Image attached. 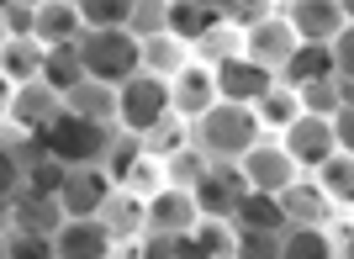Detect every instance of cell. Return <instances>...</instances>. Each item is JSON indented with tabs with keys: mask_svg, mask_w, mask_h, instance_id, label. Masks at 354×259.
I'll return each mask as SVG.
<instances>
[{
	"mask_svg": "<svg viewBox=\"0 0 354 259\" xmlns=\"http://www.w3.org/2000/svg\"><path fill=\"white\" fill-rule=\"evenodd\" d=\"M254 138H265V127H259L254 106H243V101H212L207 111H196L185 122V143L207 164H233Z\"/></svg>",
	"mask_w": 354,
	"mask_h": 259,
	"instance_id": "obj_1",
	"label": "cell"
},
{
	"mask_svg": "<svg viewBox=\"0 0 354 259\" xmlns=\"http://www.w3.org/2000/svg\"><path fill=\"white\" fill-rule=\"evenodd\" d=\"M74 48H80L85 74L111 80V85H122V80L138 69V37L127 27H85L74 37Z\"/></svg>",
	"mask_w": 354,
	"mask_h": 259,
	"instance_id": "obj_2",
	"label": "cell"
},
{
	"mask_svg": "<svg viewBox=\"0 0 354 259\" xmlns=\"http://www.w3.org/2000/svg\"><path fill=\"white\" fill-rule=\"evenodd\" d=\"M164 116H175L169 111V80H159V74H148V69H133L117 85V127L143 138V132L159 127Z\"/></svg>",
	"mask_w": 354,
	"mask_h": 259,
	"instance_id": "obj_3",
	"label": "cell"
},
{
	"mask_svg": "<svg viewBox=\"0 0 354 259\" xmlns=\"http://www.w3.org/2000/svg\"><path fill=\"white\" fill-rule=\"evenodd\" d=\"M233 170H238V180H243V190H270V196H275L281 186H291L296 175H301V164L265 132V138H254V143L233 159Z\"/></svg>",
	"mask_w": 354,
	"mask_h": 259,
	"instance_id": "obj_4",
	"label": "cell"
},
{
	"mask_svg": "<svg viewBox=\"0 0 354 259\" xmlns=\"http://www.w3.org/2000/svg\"><path fill=\"white\" fill-rule=\"evenodd\" d=\"M111 175H106L101 159H85V164H64V180H59V206L64 217H95L101 202L111 196Z\"/></svg>",
	"mask_w": 354,
	"mask_h": 259,
	"instance_id": "obj_5",
	"label": "cell"
},
{
	"mask_svg": "<svg viewBox=\"0 0 354 259\" xmlns=\"http://www.w3.org/2000/svg\"><path fill=\"white\" fill-rule=\"evenodd\" d=\"M212 85H217V101H243V106H254L270 85H275V69L254 64L249 53H227V58H217V64H212Z\"/></svg>",
	"mask_w": 354,
	"mask_h": 259,
	"instance_id": "obj_6",
	"label": "cell"
},
{
	"mask_svg": "<svg viewBox=\"0 0 354 259\" xmlns=\"http://www.w3.org/2000/svg\"><path fill=\"white\" fill-rule=\"evenodd\" d=\"M48 154L64 159V164H85V159H101L106 138H111V127H101V122H85V116H69L64 111L59 122H48Z\"/></svg>",
	"mask_w": 354,
	"mask_h": 259,
	"instance_id": "obj_7",
	"label": "cell"
},
{
	"mask_svg": "<svg viewBox=\"0 0 354 259\" xmlns=\"http://www.w3.org/2000/svg\"><path fill=\"white\" fill-rule=\"evenodd\" d=\"M275 143L286 148V154L301 164V170H312V164H323L328 154H333V127H328V116H317V111H296L291 122H286L281 132H275Z\"/></svg>",
	"mask_w": 354,
	"mask_h": 259,
	"instance_id": "obj_8",
	"label": "cell"
},
{
	"mask_svg": "<svg viewBox=\"0 0 354 259\" xmlns=\"http://www.w3.org/2000/svg\"><path fill=\"white\" fill-rule=\"evenodd\" d=\"M196 196L185 186H169L164 180L153 196L143 202V233H159V238H175V233H191L196 228Z\"/></svg>",
	"mask_w": 354,
	"mask_h": 259,
	"instance_id": "obj_9",
	"label": "cell"
},
{
	"mask_svg": "<svg viewBox=\"0 0 354 259\" xmlns=\"http://www.w3.org/2000/svg\"><path fill=\"white\" fill-rule=\"evenodd\" d=\"M296 43H301V37L291 32L286 11H265V16H254V21H243V53H249L254 64H265V69H281Z\"/></svg>",
	"mask_w": 354,
	"mask_h": 259,
	"instance_id": "obj_10",
	"label": "cell"
},
{
	"mask_svg": "<svg viewBox=\"0 0 354 259\" xmlns=\"http://www.w3.org/2000/svg\"><path fill=\"white\" fill-rule=\"evenodd\" d=\"M64 116V96L48 80H21L11 90V106H6V122L21 132H43L48 122H59Z\"/></svg>",
	"mask_w": 354,
	"mask_h": 259,
	"instance_id": "obj_11",
	"label": "cell"
},
{
	"mask_svg": "<svg viewBox=\"0 0 354 259\" xmlns=\"http://www.w3.org/2000/svg\"><path fill=\"white\" fill-rule=\"evenodd\" d=\"M117 238L101 217H64L53 228V259H111Z\"/></svg>",
	"mask_w": 354,
	"mask_h": 259,
	"instance_id": "obj_12",
	"label": "cell"
},
{
	"mask_svg": "<svg viewBox=\"0 0 354 259\" xmlns=\"http://www.w3.org/2000/svg\"><path fill=\"white\" fill-rule=\"evenodd\" d=\"M212 101H217V85H212V64L191 58L185 69L169 74V111H175L180 122H191V116H196V111H207Z\"/></svg>",
	"mask_w": 354,
	"mask_h": 259,
	"instance_id": "obj_13",
	"label": "cell"
},
{
	"mask_svg": "<svg viewBox=\"0 0 354 259\" xmlns=\"http://www.w3.org/2000/svg\"><path fill=\"white\" fill-rule=\"evenodd\" d=\"M64 111L85 116V122H101V127H117V85H111V80H95V74H80V80L64 90Z\"/></svg>",
	"mask_w": 354,
	"mask_h": 259,
	"instance_id": "obj_14",
	"label": "cell"
},
{
	"mask_svg": "<svg viewBox=\"0 0 354 259\" xmlns=\"http://www.w3.org/2000/svg\"><path fill=\"white\" fill-rule=\"evenodd\" d=\"M281 11H286V21H291L296 37H312V43H328L339 27H354L339 0H291V6H281Z\"/></svg>",
	"mask_w": 354,
	"mask_h": 259,
	"instance_id": "obj_15",
	"label": "cell"
},
{
	"mask_svg": "<svg viewBox=\"0 0 354 259\" xmlns=\"http://www.w3.org/2000/svg\"><path fill=\"white\" fill-rule=\"evenodd\" d=\"M238 190H243V180H238L233 164H207V175L191 186V196H196V212L201 217H233Z\"/></svg>",
	"mask_w": 354,
	"mask_h": 259,
	"instance_id": "obj_16",
	"label": "cell"
},
{
	"mask_svg": "<svg viewBox=\"0 0 354 259\" xmlns=\"http://www.w3.org/2000/svg\"><path fill=\"white\" fill-rule=\"evenodd\" d=\"M275 202H281L286 222H312V228H323L328 217H333V202H328L323 186L307 180V175H296L291 186H281V190H275Z\"/></svg>",
	"mask_w": 354,
	"mask_h": 259,
	"instance_id": "obj_17",
	"label": "cell"
},
{
	"mask_svg": "<svg viewBox=\"0 0 354 259\" xmlns=\"http://www.w3.org/2000/svg\"><path fill=\"white\" fill-rule=\"evenodd\" d=\"M191 64V43L185 37H175V32H148V37H138V69L159 74V80H169L175 69H185Z\"/></svg>",
	"mask_w": 354,
	"mask_h": 259,
	"instance_id": "obj_18",
	"label": "cell"
},
{
	"mask_svg": "<svg viewBox=\"0 0 354 259\" xmlns=\"http://www.w3.org/2000/svg\"><path fill=\"white\" fill-rule=\"evenodd\" d=\"M85 32V21H80V6L74 0H37V21H32V37L43 48L53 43H74Z\"/></svg>",
	"mask_w": 354,
	"mask_h": 259,
	"instance_id": "obj_19",
	"label": "cell"
},
{
	"mask_svg": "<svg viewBox=\"0 0 354 259\" xmlns=\"http://www.w3.org/2000/svg\"><path fill=\"white\" fill-rule=\"evenodd\" d=\"M64 222L59 196H11V228L16 233H37V238H53V228Z\"/></svg>",
	"mask_w": 354,
	"mask_h": 259,
	"instance_id": "obj_20",
	"label": "cell"
},
{
	"mask_svg": "<svg viewBox=\"0 0 354 259\" xmlns=\"http://www.w3.org/2000/svg\"><path fill=\"white\" fill-rule=\"evenodd\" d=\"M111 228V238H143V196L138 190H127V186H111V196L101 202V212H95Z\"/></svg>",
	"mask_w": 354,
	"mask_h": 259,
	"instance_id": "obj_21",
	"label": "cell"
},
{
	"mask_svg": "<svg viewBox=\"0 0 354 259\" xmlns=\"http://www.w3.org/2000/svg\"><path fill=\"white\" fill-rule=\"evenodd\" d=\"M312 180L323 186V196L333 206H349L354 202V154L349 148H333L323 164H312Z\"/></svg>",
	"mask_w": 354,
	"mask_h": 259,
	"instance_id": "obj_22",
	"label": "cell"
},
{
	"mask_svg": "<svg viewBox=\"0 0 354 259\" xmlns=\"http://www.w3.org/2000/svg\"><path fill=\"white\" fill-rule=\"evenodd\" d=\"M222 16L227 11H222V6H207V0H169V6H164V27L175 32V37H185V43H196Z\"/></svg>",
	"mask_w": 354,
	"mask_h": 259,
	"instance_id": "obj_23",
	"label": "cell"
},
{
	"mask_svg": "<svg viewBox=\"0 0 354 259\" xmlns=\"http://www.w3.org/2000/svg\"><path fill=\"white\" fill-rule=\"evenodd\" d=\"M233 222H238V228H259V233H281L286 212H281V202H275L270 190H238Z\"/></svg>",
	"mask_w": 354,
	"mask_h": 259,
	"instance_id": "obj_24",
	"label": "cell"
},
{
	"mask_svg": "<svg viewBox=\"0 0 354 259\" xmlns=\"http://www.w3.org/2000/svg\"><path fill=\"white\" fill-rule=\"evenodd\" d=\"M191 244H196V254H201V259H233L238 222H233V217H196Z\"/></svg>",
	"mask_w": 354,
	"mask_h": 259,
	"instance_id": "obj_25",
	"label": "cell"
},
{
	"mask_svg": "<svg viewBox=\"0 0 354 259\" xmlns=\"http://www.w3.org/2000/svg\"><path fill=\"white\" fill-rule=\"evenodd\" d=\"M37 69H43V43L37 37H0V74L6 80H37Z\"/></svg>",
	"mask_w": 354,
	"mask_h": 259,
	"instance_id": "obj_26",
	"label": "cell"
},
{
	"mask_svg": "<svg viewBox=\"0 0 354 259\" xmlns=\"http://www.w3.org/2000/svg\"><path fill=\"white\" fill-rule=\"evenodd\" d=\"M227 53H243V27L238 21H212L201 37L191 43V58H201V64H217V58H227Z\"/></svg>",
	"mask_w": 354,
	"mask_h": 259,
	"instance_id": "obj_27",
	"label": "cell"
},
{
	"mask_svg": "<svg viewBox=\"0 0 354 259\" xmlns=\"http://www.w3.org/2000/svg\"><path fill=\"white\" fill-rule=\"evenodd\" d=\"M323 254H333L328 228H312V222H286L281 228V259H323Z\"/></svg>",
	"mask_w": 354,
	"mask_h": 259,
	"instance_id": "obj_28",
	"label": "cell"
},
{
	"mask_svg": "<svg viewBox=\"0 0 354 259\" xmlns=\"http://www.w3.org/2000/svg\"><path fill=\"white\" fill-rule=\"evenodd\" d=\"M85 74V64H80V48L74 43H53V48H43V69H37V80H48V85L59 90H69L74 80Z\"/></svg>",
	"mask_w": 354,
	"mask_h": 259,
	"instance_id": "obj_29",
	"label": "cell"
},
{
	"mask_svg": "<svg viewBox=\"0 0 354 259\" xmlns=\"http://www.w3.org/2000/svg\"><path fill=\"white\" fill-rule=\"evenodd\" d=\"M59 180H64V159L53 154L21 159V196H59Z\"/></svg>",
	"mask_w": 354,
	"mask_h": 259,
	"instance_id": "obj_30",
	"label": "cell"
},
{
	"mask_svg": "<svg viewBox=\"0 0 354 259\" xmlns=\"http://www.w3.org/2000/svg\"><path fill=\"white\" fill-rule=\"evenodd\" d=\"M296 111H301V101H296V90L281 85V80H275V85H270L265 96L254 101V116H259V127H265V132H281Z\"/></svg>",
	"mask_w": 354,
	"mask_h": 259,
	"instance_id": "obj_31",
	"label": "cell"
},
{
	"mask_svg": "<svg viewBox=\"0 0 354 259\" xmlns=\"http://www.w3.org/2000/svg\"><path fill=\"white\" fill-rule=\"evenodd\" d=\"M296 101H301V111L328 116L333 106L349 101V80H333V74H323V80H307V85H296Z\"/></svg>",
	"mask_w": 354,
	"mask_h": 259,
	"instance_id": "obj_32",
	"label": "cell"
},
{
	"mask_svg": "<svg viewBox=\"0 0 354 259\" xmlns=\"http://www.w3.org/2000/svg\"><path fill=\"white\" fill-rule=\"evenodd\" d=\"M117 186L138 190V196H143V202H148V196H153V190L164 186V159H159V154H148V148H143V154H138L133 164H127V175H122Z\"/></svg>",
	"mask_w": 354,
	"mask_h": 259,
	"instance_id": "obj_33",
	"label": "cell"
},
{
	"mask_svg": "<svg viewBox=\"0 0 354 259\" xmlns=\"http://www.w3.org/2000/svg\"><path fill=\"white\" fill-rule=\"evenodd\" d=\"M201 175H207V159L196 154L191 143H180V148H169V154H164V180H169V186H185V190H191Z\"/></svg>",
	"mask_w": 354,
	"mask_h": 259,
	"instance_id": "obj_34",
	"label": "cell"
},
{
	"mask_svg": "<svg viewBox=\"0 0 354 259\" xmlns=\"http://www.w3.org/2000/svg\"><path fill=\"white\" fill-rule=\"evenodd\" d=\"M74 6L85 27H127V11H133V0H74Z\"/></svg>",
	"mask_w": 354,
	"mask_h": 259,
	"instance_id": "obj_35",
	"label": "cell"
},
{
	"mask_svg": "<svg viewBox=\"0 0 354 259\" xmlns=\"http://www.w3.org/2000/svg\"><path fill=\"white\" fill-rule=\"evenodd\" d=\"M233 259H281V233H259V228H238Z\"/></svg>",
	"mask_w": 354,
	"mask_h": 259,
	"instance_id": "obj_36",
	"label": "cell"
},
{
	"mask_svg": "<svg viewBox=\"0 0 354 259\" xmlns=\"http://www.w3.org/2000/svg\"><path fill=\"white\" fill-rule=\"evenodd\" d=\"M164 6H169V0H133V11H127V32H133V37L164 32Z\"/></svg>",
	"mask_w": 354,
	"mask_h": 259,
	"instance_id": "obj_37",
	"label": "cell"
},
{
	"mask_svg": "<svg viewBox=\"0 0 354 259\" xmlns=\"http://www.w3.org/2000/svg\"><path fill=\"white\" fill-rule=\"evenodd\" d=\"M32 21H37V6H27V0H6L0 6V32L6 37H32Z\"/></svg>",
	"mask_w": 354,
	"mask_h": 259,
	"instance_id": "obj_38",
	"label": "cell"
},
{
	"mask_svg": "<svg viewBox=\"0 0 354 259\" xmlns=\"http://www.w3.org/2000/svg\"><path fill=\"white\" fill-rule=\"evenodd\" d=\"M328 58H333V80H354V27H339L328 37Z\"/></svg>",
	"mask_w": 354,
	"mask_h": 259,
	"instance_id": "obj_39",
	"label": "cell"
},
{
	"mask_svg": "<svg viewBox=\"0 0 354 259\" xmlns=\"http://www.w3.org/2000/svg\"><path fill=\"white\" fill-rule=\"evenodd\" d=\"M16 190H21V159H16L11 148L0 143V196H6V202H11Z\"/></svg>",
	"mask_w": 354,
	"mask_h": 259,
	"instance_id": "obj_40",
	"label": "cell"
},
{
	"mask_svg": "<svg viewBox=\"0 0 354 259\" xmlns=\"http://www.w3.org/2000/svg\"><path fill=\"white\" fill-rule=\"evenodd\" d=\"M222 11H233V16H238V27H243V21H254V16H265V11H270V0H222Z\"/></svg>",
	"mask_w": 354,
	"mask_h": 259,
	"instance_id": "obj_41",
	"label": "cell"
},
{
	"mask_svg": "<svg viewBox=\"0 0 354 259\" xmlns=\"http://www.w3.org/2000/svg\"><path fill=\"white\" fill-rule=\"evenodd\" d=\"M11 90H16V80H6V74H0V122H6V106H11Z\"/></svg>",
	"mask_w": 354,
	"mask_h": 259,
	"instance_id": "obj_42",
	"label": "cell"
},
{
	"mask_svg": "<svg viewBox=\"0 0 354 259\" xmlns=\"http://www.w3.org/2000/svg\"><path fill=\"white\" fill-rule=\"evenodd\" d=\"M6 233H11V202L0 196V238H6Z\"/></svg>",
	"mask_w": 354,
	"mask_h": 259,
	"instance_id": "obj_43",
	"label": "cell"
},
{
	"mask_svg": "<svg viewBox=\"0 0 354 259\" xmlns=\"http://www.w3.org/2000/svg\"><path fill=\"white\" fill-rule=\"evenodd\" d=\"M270 6H291V0H270Z\"/></svg>",
	"mask_w": 354,
	"mask_h": 259,
	"instance_id": "obj_44",
	"label": "cell"
},
{
	"mask_svg": "<svg viewBox=\"0 0 354 259\" xmlns=\"http://www.w3.org/2000/svg\"><path fill=\"white\" fill-rule=\"evenodd\" d=\"M27 6H37V0H27Z\"/></svg>",
	"mask_w": 354,
	"mask_h": 259,
	"instance_id": "obj_45",
	"label": "cell"
},
{
	"mask_svg": "<svg viewBox=\"0 0 354 259\" xmlns=\"http://www.w3.org/2000/svg\"><path fill=\"white\" fill-rule=\"evenodd\" d=\"M0 6H6V0H0Z\"/></svg>",
	"mask_w": 354,
	"mask_h": 259,
	"instance_id": "obj_46",
	"label": "cell"
}]
</instances>
